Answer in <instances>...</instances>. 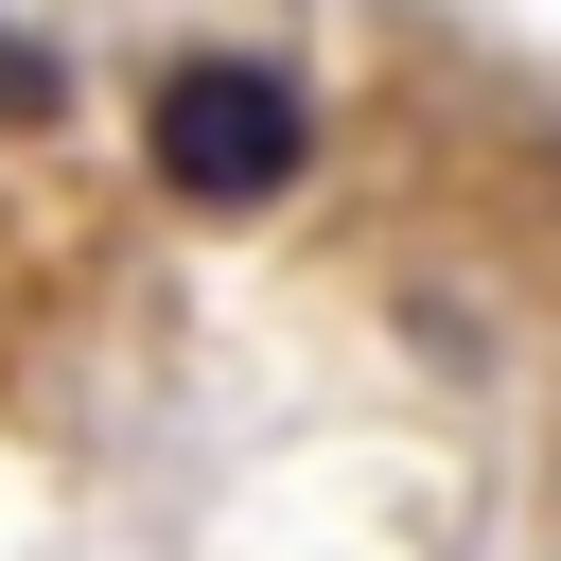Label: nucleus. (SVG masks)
Wrapping results in <instances>:
<instances>
[{
    "mask_svg": "<svg viewBox=\"0 0 561 561\" xmlns=\"http://www.w3.org/2000/svg\"><path fill=\"white\" fill-rule=\"evenodd\" d=\"M140 158H158V193H193V210H280L298 158H316V105H298V70H263V53H175L158 105H140Z\"/></svg>",
    "mask_w": 561,
    "mask_h": 561,
    "instance_id": "1",
    "label": "nucleus"
}]
</instances>
